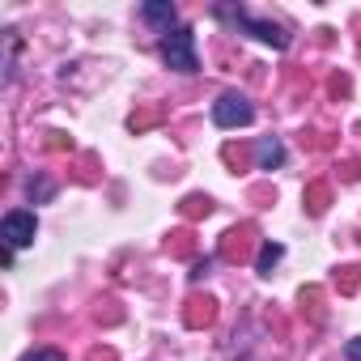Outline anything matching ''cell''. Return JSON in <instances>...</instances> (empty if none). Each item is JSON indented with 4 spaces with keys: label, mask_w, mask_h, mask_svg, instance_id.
I'll use <instances>...</instances> for the list:
<instances>
[{
    "label": "cell",
    "mask_w": 361,
    "mask_h": 361,
    "mask_svg": "<svg viewBox=\"0 0 361 361\" xmlns=\"http://www.w3.org/2000/svg\"><path fill=\"white\" fill-rule=\"evenodd\" d=\"M281 255H285V247H281V243H264V247H259V259H255V268L268 276V272H272V264H276Z\"/></svg>",
    "instance_id": "obj_7"
},
{
    "label": "cell",
    "mask_w": 361,
    "mask_h": 361,
    "mask_svg": "<svg viewBox=\"0 0 361 361\" xmlns=\"http://www.w3.org/2000/svg\"><path fill=\"white\" fill-rule=\"evenodd\" d=\"M344 353H348V361H361V340H348V348H344Z\"/></svg>",
    "instance_id": "obj_9"
},
{
    "label": "cell",
    "mask_w": 361,
    "mask_h": 361,
    "mask_svg": "<svg viewBox=\"0 0 361 361\" xmlns=\"http://www.w3.org/2000/svg\"><path fill=\"white\" fill-rule=\"evenodd\" d=\"M145 18L170 35V26H174V5H166V0H149V5H145Z\"/></svg>",
    "instance_id": "obj_6"
},
{
    "label": "cell",
    "mask_w": 361,
    "mask_h": 361,
    "mask_svg": "<svg viewBox=\"0 0 361 361\" xmlns=\"http://www.w3.org/2000/svg\"><path fill=\"white\" fill-rule=\"evenodd\" d=\"M238 22H243V26H247V30H251L255 39L272 43V47H285V43H289V39L281 35V26H272V22H255V18H243V13H238Z\"/></svg>",
    "instance_id": "obj_4"
},
{
    "label": "cell",
    "mask_w": 361,
    "mask_h": 361,
    "mask_svg": "<svg viewBox=\"0 0 361 361\" xmlns=\"http://www.w3.org/2000/svg\"><path fill=\"white\" fill-rule=\"evenodd\" d=\"M251 119H255V106H251L243 94H234V90L213 102V123H217V128H247Z\"/></svg>",
    "instance_id": "obj_2"
},
{
    "label": "cell",
    "mask_w": 361,
    "mask_h": 361,
    "mask_svg": "<svg viewBox=\"0 0 361 361\" xmlns=\"http://www.w3.org/2000/svg\"><path fill=\"white\" fill-rule=\"evenodd\" d=\"M161 60L174 68V73H196L200 60H196V35L183 30V26H174L166 39H161Z\"/></svg>",
    "instance_id": "obj_1"
},
{
    "label": "cell",
    "mask_w": 361,
    "mask_h": 361,
    "mask_svg": "<svg viewBox=\"0 0 361 361\" xmlns=\"http://www.w3.org/2000/svg\"><path fill=\"white\" fill-rule=\"evenodd\" d=\"M255 157H259V166H264V170H276V166L285 161V149H281V140L264 136V140L255 145Z\"/></svg>",
    "instance_id": "obj_5"
},
{
    "label": "cell",
    "mask_w": 361,
    "mask_h": 361,
    "mask_svg": "<svg viewBox=\"0 0 361 361\" xmlns=\"http://www.w3.org/2000/svg\"><path fill=\"white\" fill-rule=\"evenodd\" d=\"M26 361H64V353H60V348H35Z\"/></svg>",
    "instance_id": "obj_8"
},
{
    "label": "cell",
    "mask_w": 361,
    "mask_h": 361,
    "mask_svg": "<svg viewBox=\"0 0 361 361\" xmlns=\"http://www.w3.org/2000/svg\"><path fill=\"white\" fill-rule=\"evenodd\" d=\"M35 234H39V221H35V213H26V209H13L5 221H0V238H5V247H9V251L30 247V243H35Z\"/></svg>",
    "instance_id": "obj_3"
}]
</instances>
